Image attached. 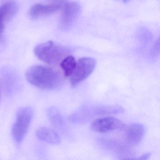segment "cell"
I'll use <instances>...</instances> for the list:
<instances>
[{"label": "cell", "mask_w": 160, "mask_h": 160, "mask_svg": "<svg viewBox=\"0 0 160 160\" xmlns=\"http://www.w3.org/2000/svg\"><path fill=\"white\" fill-rule=\"evenodd\" d=\"M25 76L29 83L42 89H56L63 82L61 74L58 71L44 65L31 66L28 69Z\"/></svg>", "instance_id": "obj_1"}, {"label": "cell", "mask_w": 160, "mask_h": 160, "mask_svg": "<svg viewBox=\"0 0 160 160\" xmlns=\"http://www.w3.org/2000/svg\"><path fill=\"white\" fill-rule=\"evenodd\" d=\"M124 111L123 108L119 106L87 105L71 114L68 119L72 123L81 124L97 116L121 114Z\"/></svg>", "instance_id": "obj_2"}, {"label": "cell", "mask_w": 160, "mask_h": 160, "mask_svg": "<svg viewBox=\"0 0 160 160\" xmlns=\"http://www.w3.org/2000/svg\"><path fill=\"white\" fill-rule=\"evenodd\" d=\"M70 49L52 41L37 45L34 48L36 57L50 65H57L61 62L70 53Z\"/></svg>", "instance_id": "obj_3"}, {"label": "cell", "mask_w": 160, "mask_h": 160, "mask_svg": "<svg viewBox=\"0 0 160 160\" xmlns=\"http://www.w3.org/2000/svg\"><path fill=\"white\" fill-rule=\"evenodd\" d=\"M33 116V109L30 107H24L18 110L16 120L12 128V134L17 143H20L28 131Z\"/></svg>", "instance_id": "obj_4"}, {"label": "cell", "mask_w": 160, "mask_h": 160, "mask_svg": "<svg viewBox=\"0 0 160 160\" xmlns=\"http://www.w3.org/2000/svg\"><path fill=\"white\" fill-rule=\"evenodd\" d=\"M96 65V61L93 58L84 57L79 59L75 71L70 77L72 86L75 87L87 79L92 73Z\"/></svg>", "instance_id": "obj_5"}, {"label": "cell", "mask_w": 160, "mask_h": 160, "mask_svg": "<svg viewBox=\"0 0 160 160\" xmlns=\"http://www.w3.org/2000/svg\"><path fill=\"white\" fill-rule=\"evenodd\" d=\"M62 12L60 21V26L62 29L69 28L76 20L81 12V6L75 1L63 2Z\"/></svg>", "instance_id": "obj_6"}, {"label": "cell", "mask_w": 160, "mask_h": 160, "mask_svg": "<svg viewBox=\"0 0 160 160\" xmlns=\"http://www.w3.org/2000/svg\"><path fill=\"white\" fill-rule=\"evenodd\" d=\"M126 125L122 121L113 117H105L92 122L91 129L97 132L105 133L115 130L125 129Z\"/></svg>", "instance_id": "obj_7"}, {"label": "cell", "mask_w": 160, "mask_h": 160, "mask_svg": "<svg viewBox=\"0 0 160 160\" xmlns=\"http://www.w3.org/2000/svg\"><path fill=\"white\" fill-rule=\"evenodd\" d=\"M98 141L99 145L103 149L117 157H125L130 152L128 146L121 144L116 140L110 138H101Z\"/></svg>", "instance_id": "obj_8"}, {"label": "cell", "mask_w": 160, "mask_h": 160, "mask_svg": "<svg viewBox=\"0 0 160 160\" xmlns=\"http://www.w3.org/2000/svg\"><path fill=\"white\" fill-rule=\"evenodd\" d=\"M63 2H58L49 4H35L32 6L29 14L32 18L37 19L42 16L52 14L62 8Z\"/></svg>", "instance_id": "obj_9"}, {"label": "cell", "mask_w": 160, "mask_h": 160, "mask_svg": "<svg viewBox=\"0 0 160 160\" xmlns=\"http://www.w3.org/2000/svg\"><path fill=\"white\" fill-rule=\"evenodd\" d=\"M145 132L146 129L142 123H133L129 125L125 134L127 146L134 147L138 145L143 139Z\"/></svg>", "instance_id": "obj_10"}, {"label": "cell", "mask_w": 160, "mask_h": 160, "mask_svg": "<svg viewBox=\"0 0 160 160\" xmlns=\"http://www.w3.org/2000/svg\"><path fill=\"white\" fill-rule=\"evenodd\" d=\"M18 9V5L15 2H9L0 5V38L3 34L5 23L17 14Z\"/></svg>", "instance_id": "obj_11"}, {"label": "cell", "mask_w": 160, "mask_h": 160, "mask_svg": "<svg viewBox=\"0 0 160 160\" xmlns=\"http://www.w3.org/2000/svg\"><path fill=\"white\" fill-rule=\"evenodd\" d=\"M35 134L40 140L51 145H59L61 142L59 135L56 131L51 128L40 127L36 130Z\"/></svg>", "instance_id": "obj_12"}, {"label": "cell", "mask_w": 160, "mask_h": 160, "mask_svg": "<svg viewBox=\"0 0 160 160\" xmlns=\"http://www.w3.org/2000/svg\"><path fill=\"white\" fill-rule=\"evenodd\" d=\"M48 118L52 124L60 129L66 131V126L63 117L58 108L52 106L47 110Z\"/></svg>", "instance_id": "obj_13"}, {"label": "cell", "mask_w": 160, "mask_h": 160, "mask_svg": "<svg viewBox=\"0 0 160 160\" xmlns=\"http://www.w3.org/2000/svg\"><path fill=\"white\" fill-rule=\"evenodd\" d=\"M61 67L66 77H71L76 67L77 62L72 56H68L61 62Z\"/></svg>", "instance_id": "obj_14"}, {"label": "cell", "mask_w": 160, "mask_h": 160, "mask_svg": "<svg viewBox=\"0 0 160 160\" xmlns=\"http://www.w3.org/2000/svg\"><path fill=\"white\" fill-rule=\"evenodd\" d=\"M151 152H147L143 155L134 158H127L123 160H148L151 156Z\"/></svg>", "instance_id": "obj_15"}, {"label": "cell", "mask_w": 160, "mask_h": 160, "mask_svg": "<svg viewBox=\"0 0 160 160\" xmlns=\"http://www.w3.org/2000/svg\"><path fill=\"white\" fill-rule=\"evenodd\" d=\"M1 81H0V100H1Z\"/></svg>", "instance_id": "obj_16"}]
</instances>
